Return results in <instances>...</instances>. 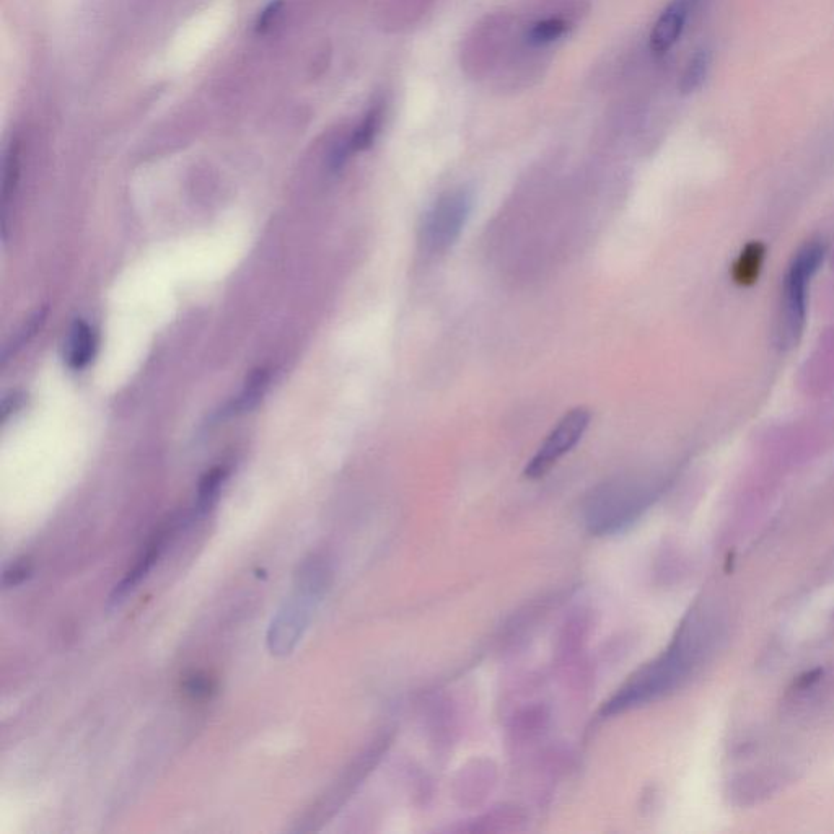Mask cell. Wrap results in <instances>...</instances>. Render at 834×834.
<instances>
[{
    "label": "cell",
    "instance_id": "1",
    "mask_svg": "<svg viewBox=\"0 0 834 834\" xmlns=\"http://www.w3.org/2000/svg\"><path fill=\"white\" fill-rule=\"evenodd\" d=\"M717 623L699 613L688 616L667 652L639 670L605 704L603 714L613 716L652 703L680 688L693 675L716 642Z\"/></svg>",
    "mask_w": 834,
    "mask_h": 834
},
{
    "label": "cell",
    "instance_id": "2",
    "mask_svg": "<svg viewBox=\"0 0 834 834\" xmlns=\"http://www.w3.org/2000/svg\"><path fill=\"white\" fill-rule=\"evenodd\" d=\"M328 577L330 572L321 559L313 558L303 566L294 597L282 606L269 629L268 646L273 654L286 655L294 649L328 589Z\"/></svg>",
    "mask_w": 834,
    "mask_h": 834
},
{
    "label": "cell",
    "instance_id": "3",
    "mask_svg": "<svg viewBox=\"0 0 834 834\" xmlns=\"http://www.w3.org/2000/svg\"><path fill=\"white\" fill-rule=\"evenodd\" d=\"M652 492L636 479H615L592 492L585 523L595 535H613L629 527L649 505Z\"/></svg>",
    "mask_w": 834,
    "mask_h": 834
},
{
    "label": "cell",
    "instance_id": "4",
    "mask_svg": "<svg viewBox=\"0 0 834 834\" xmlns=\"http://www.w3.org/2000/svg\"><path fill=\"white\" fill-rule=\"evenodd\" d=\"M821 259H823V248L818 243L805 245L795 255L791 268L784 277L779 330H777L782 346H794L804 330L807 286L813 274L817 273Z\"/></svg>",
    "mask_w": 834,
    "mask_h": 834
},
{
    "label": "cell",
    "instance_id": "5",
    "mask_svg": "<svg viewBox=\"0 0 834 834\" xmlns=\"http://www.w3.org/2000/svg\"><path fill=\"white\" fill-rule=\"evenodd\" d=\"M473 206L475 198L470 189L466 188L452 189L435 199L422 217L419 229L422 248L431 255H440L450 250L465 229Z\"/></svg>",
    "mask_w": 834,
    "mask_h": 834
},
{
    "label": "cell",
    "instance_id": "6",
    "mask_svg": "<svg viewBox=\"0 0 834 834\" xmlns=\"http://www.w3.org/2000/svg\"><path fill=\"white\" fill-rule=\"evenodd\" d=\"M592 421L590 409L580 406L561 417V421L549 432L545 442L536 450L532 460L528 461L525 476L528 479H540L548 475L562 457H566L572 448L579 444Z\"/></svg>",
    "mask_w": 834,
    "mask_h": 834
},
{
    "label": "cell",
    "instance_id": "7",
    "mask_svg": "<svg viewBox=\"0 0 834 834\" xmlns=\"http://www.w3.org/2000/svg\"><path fill=\"white\" fill-rule=\"evenodd\" d=\"M693 0H672L655 22L650 33V48L655 54H665L680 41L690 17Z\"/></svg>",
    "mask_w": 834,
    "mask_h": 834
},
{
    "label": "cell",
    "instance_id": "8",
    "mask_svg": "<svg viewBox=\"0 0 834 834\" xmlns=\"http://www.w3.org/2000/svg\"><path fill=\"white\" fill-rule=\"evenodd\" d=\"M173 532H175V527H173L172 523H167L165 527L160 528L159 532L155 533L149 545L145 546L141 558L137 559L136 566L132 567L131 571L128 572V576L124 577L116 585L113 593H111V606L119 605V603L123 602L124 598L128 597L132 590L136 589L139 582L145 579V576L154 567L157 559L160 558L163 548L167 545L168 536L172 535Z\"/></svg>",
    "mask_w": 834,
    "mask_h": 834
},
{
    "label": "cell",
    "instance_id": "9",
    "mask_svg": "<svg viewBox=\"0 0 834 834\" xmlns=\"http://www.w3.org/2000/svg\"><path fill=\"white\" fill-rule=\"evenodd\" d=\"M95 346H97L95 331L85 321H75L69 334V343H67V362L72 369H84L95 354Z\"/></svg>",
    "mask_w": 834,
    "mask_h": 834
},
{
    "label": "cell",
    "instance_id": "10",
    "mask_svg": "<svg viewBox=\"0 0 834 834\" xmlns=\"http://www.w3.org/2000/svg\"><path fill=\"white\" fill-rule=\"evenodd\" d=\"M764 245L760 242L748 243L735 261L732 277L738 286H751L760 277L764 259Z\"/></svg>",
    "mask_w": 834,
    "mask_h": 834
},
{
    "label": "cell",
    "instance_id": "11",
    "mask_svg": "<svg viewBox=\"0 0 834 834\" xmlns=\"http://www.w3.org/2000/svg\"><path fill=\"white\" fill-rule=\"evenodd\" d=\"M227 478V470L225 468H214L204 475L199 483L198 501H196V514L199 517L209 514L212 507L216 505L219 499L220 489Z\"/></svg>",
    "mask_w": 834,
    "mask_h": 834
},
{
    "label": "cell",
    "instance_id": "12",
    "mask_svg": "<svg viewBox=\"0 0 834 834\" xmlns=\"http://www.w3.org/2000/svg\"><path fill=\"white\" fill-rule=\"evenodd\" d=\"M382 116V106H375L365 115L364 121L360 123L359 128L352 136L351 142L347 145V154L349 152H362V150L369 149L370 145L374 144L375 137L380 131Z\"/></svg>",
    "mask_w": 834,
    "mask_h": 834
},
{
    "label": "cell",
    "instance_id": "13",
    "mask_svg": "<svg viewBox=\"0 0 834 834\" xmlns=\"http://www.w3.org/2000/svg\"><path fill=\"white\" fill-rule=\"evenodd\" d=\"M269 375L264 369H258L251 374L246 382L245 390L238 396L237 403L233 406L235 413H246L255 408L256 404L263 398L264 391L268 388Z\"/></svg>",
    "mask_w": 834,
    "mask_h": 834
},
{
    "label": "cell",
    "instance_id": "14",
    "mask_svg": "<svg viewBox=\"0 0 834 834\" xmlns=\"http://www.w3.org/2000/svg\"><path fill=\"white\" fill-rule=\"evenodd\" d=\"M709 62H711V58H709L707 51H698L694 54L690 64L686 66L685 72L681 75V93L696 92L703 85L707 71H709Z\"/></svg>",
    "mask_w": 834,
    "mask_h": 834
},
{
    "label": "cell",
    "instance_id": "15",
    "mask_svg": "<svg viewBox=\"0 0 834 834\" xmlns=\"http://www.w3.org/2000/svg\"><path fill=\"white\" fill-rule=\"evenodd\" d=\"M569 30V23L561 18H548V20H541L535 23L530 31H528V41L536 46L541 44L553 43L566 35Z\"/></svg>",
    "mask_w": 834,
    "mask_h": 834
},
{
    "label": "cell",
    "instance_id": "16",
    "mask_svg": "<svg viewBox=\"0 0 834 834\" xmlns=\"http://www.w3.org/2000/svg\"><path fill=\"white\" fill-rule=\"evenodd\" d=\"M183 688L191 698L206 699L216 691V681L212 680L211 676L206 675V673L196 672L193 675L186 676Z\"/></svg>",
    "mask_w": 834,
    "mask_h": 834
},
{
    "label": "cell",
    "instance_id": "17",
    "mask_svg": "<svg viewBox=\"0 0 834 834\" xmlns=\"http://www.w3.org/2000/svg\"><path fill=\"white\" fill-rule=\"evenodd\" d=\"M31 569L33 567H31V562L28 559H18L4 572L5 587L9 589V587H17V585L23 584L31 576Z\"/></svg>",
    "mask_w": 834,
    "mask_h": 834
},
{
    "label": "cell",
    "instance_id": "18",
    "mask_svg": "<svg viewBox=\"0 0 834 834\" xmlns=\"http://www.w3.org/2000/svg\"><path fill=\"white\" fill-rule=\"evenodd\" d=\"M18 175L17 152L12 150L7 159H5V176H4V201H9L10 193L14 191L15 181Z\"/></svg>",
    "mask_w": 834,
    "mask_h": 834
},
{
    "label": "cell",
    "instance_id": "19",
    "mask_svg": "<svg viewBox=\"0 0 834 834\" xmlns=\"http://www.w3.org/2000/svg\"><path fill=\"white\" fill-rule=\"evenodd\" d=\"M282 0H274L273 4L269 5L268 9L264 10L258 20V31H264L273 23V18L276 17L277 12L281 9Z\"/></svg>",
    "mask_w": 834,
    "mask_h": 834
},
{
    "label": "cell",
    "instance_id": "20",
    "mask_svg": "<svg viewBox=\"0 0 834 834\" xmlns=\"http://www.w3.org/2000/svg\"><path fill=\"white\" fill-rule=\"evenodd\" d=\"M821 675V668H817V670H812V672L804 673V675L799 676V680L795 683V688L799 691H807L812 688L818 680H820Z\"/></svg>",
    "mask_w": 834,
    "mask_h": 834
}]
</instances>
